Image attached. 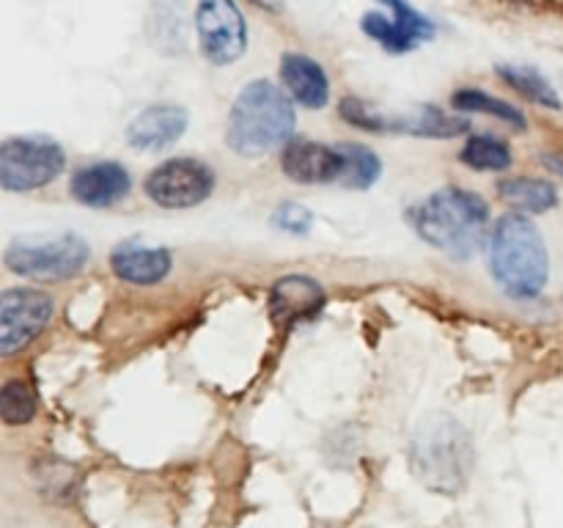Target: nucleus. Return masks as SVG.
<instances>
[{
	"label": "nucleus",
	"mask_w": 563,
	"mask_h": 528,
	"mask_svg": "<svg viewBox=\"0 0 563 528\" xmlns=\"http://www.w3.org/2000/svg\"><path fill=\"white\" fill-rule=\"evenodd\" d=\"M295 124L297 116L286 91L269 80H253L231 105L225 138L240 157H264L273 148L286 146Z\"/></svg>",
	"instance_id": "7ed1b4c3"
},
{
	"label": "nucleus",
	"mask_w": 563,
	"mask_h": 528,
	"mask_svg": "<svg viewBox=\"0 0 563 528\" xmlns=\"http://www.w3.org/2000/svg\"><path fill=\"white\" fill-rule=\"evenodd\" d=\"M66 168V152L47 135H16L0 143V187L31 193L58 179Z\"/></svg>",
	"instance_id": "423d86ee"
},
{
	"label": "nucleus",
	"mask_w": 563,
	"mask_h": 528,
	"mask_svg": "<svg viewBox=\"0 0 563 528\" xmlns=\"http://www.w3.org/2000/svg\"><path fill=\"white\" fill-rule=\"evenodd\" d=\"M280 168L297 185H328L344 176V154L328 143L291 141L280 152Z\"/></svg>",
	"instance_id": "9b49d317"
},
{
	"label": "nucleus",
	"mask_w": 563,
	"mask_h": 528,
	"mask_svg": "<svg viewBox=\"0 0 563 528\" xmlns=\"http://www.w3.org/2000/svg\"><path fill=\"white\" fill-rule=\"evenodd\" d=\"M91 248L77 234L20 237L5 248V267L31 280H69L86 270Z\"/></svg>",
	"instance_id": "39448f33"
},
{
	"label": "nucleus",
	"mask_w": 563,
	"mask_h": 528,
	"mask_svg": "<svg viewBox=\"0 0 563 528\" xmlns=\"http://www.w3.org/2000/svg\"><path fill=\"white\" fill-rule=\"evenodd\" d=\"M407 218L432 248L454 258H473L487 234L489 207L478 193L445 187L416 204Z\"/></svg>",
	"instance_id": "f257e3e1"
},
{
	"label": "nucleus",
	"mask_w": 563,
	"mask_h": 528,
	"mask_svg": "<svg viewBox=\"0 0 563 528\" xmlns=\"http://www.w3.org/2000/svg\"><path fill=\"white\" fill-rule=\"evenodd\" d=\"M280 80L297 105L308 110H322L330 102V80L322 64L302 53H286L280 58Z\"/></svg>",
	"instance_id": "dca6fc26"
},
{
	"label": "nucleus",
	"mask_w": 563,
	"mask_h": 528,
	"mask_svg": "<svg viewBox=\"0 0 563 528\" xmlns=\"http://www.w3.org/2000/svg\"><path fill=\"white\" fill-rule=\"evenodd\" d=\"M460 160L471 165L473 170H509L511 168V148L509 143L495 135H471L462 146Z\"/></svg>",
	"instance_id": "aec40b11"
},
{
	"label": "nucleus",
	"mask_w": 563,
	"mask_h": 528,
	"mask_svg": "<svg viewBox=\"0 0 563 528\" xmlns=\"http://www.w3.org/2000/svg\"><path fill=\"white\" fill-rule=\"evenodd\" d=\"M214 190V170L203 160L174 157L146 176V196L157 207L187 209L207 201Z\"/></svg>",
	"instance_id": "6e6552de"
},
{
	"label": "nucleus",
	"mask_w": 563,
	"mask_h": 528,
	"mask_svg": "<svg viewBox=\"0 0 563 528\" xmlns=\"http://www.w3.org/2000/svg\"><path fill=\"white\" fill-rule=\"evenodd\" d=\"M110 267L121 280L135 286H154L168 278L174 258L165 248L141 245V242H121L110 253Z\"/></svg>",
	"instance_id": "2eb2a0df"
},
{
	"label": "nucleus",
	"mask_w": 563,
	"mask_h": 528,
	"mask_svg": "<svg viewBox=\"0 0 563 528\" xmlns=\"http://www.w3.org/2000/svg\"><path fill=\"white\" fill-rule=\"evenodd\" d=\"M412 471L438 493H460L476 465L473 438L456 418L429 416L410 440Z\"/></svg>",
	"instance_id": "20e7f679"
},
{
	"label": "nucleus",
	"mask_w": 563,
	"mask_h": 528,
	"mask_svg": "<svg viewBox=\"0 0 563 528\" xmlns=\"http://www.w3.org/2000/svg\"><path fill=\"white\" fill-rule=\"evenodd\" d=\"M196 31L201 53L214 66H229L245 55L247 22L236 0H198Z\"/></svg>",
	"instance_id": "0eeeda50"
},
{
	"label": "nucleus",
	"mask_w": 563,
	"mask_h": 528,
	"mask_svg": "<svg viewBox=\"0 0 563 528\" xmlns=\"http://www.w3.org/2000/svg\"><path fill=\"white\" fill-rule=\"evenodd\" d=\"M379 3L388 6L390 16L363 14L361 28L383 50L396 55L410 53V50L421 47L423 42L434 36V22L423 16L418 9H412L407 0H379Z\"/></svg>",
	"instance_id": "9d476101"
},
{
	"label": "nucleus",
	"mask_w": 563,
	"mask_h": 528,
	"mask_svg": "<svg viewBox=\"0 0 563 528\" xmlns=\"http://www.w3.org/2000/svg\"><path fill=\"white\" fill-rule=\"evenodd\" d=\"M341 154H344V176L341 185L355 187V190H366L383 174V163L377 154L363 143H339Z\"/></svg>",
	"instance_id": "412c9836"
},
{
	"label": "nucleus",
	"mask_w": 563,
	"mask_h": 528,
	"mask_svg": "<svg viewBox=\"0 0 563 528\" xmlns=\"http://www.w3.org/2000/svg\"><path fill=\"white\" fill-rule=\"evenodd\" d=\"M498 193L509 201L517 212L542 215L559 207V187L550 179H533V176H515V179L498 182Z\"/></svg>",
	"instance_id": "f3484780"
},
{
	"label": "nucleus",
	"mask_w": 563,
	"mask_h": 528,
	"mask_svg": "<svg viewBox=\"0 0 563 528\" xmlns=\"http://www.w3.org/2000/svg\"><path fill=\"white\" fill-rule=\"evenodd\" d=\"M489 270L506 295L533 300L550 278V256L539 226L526 212H509L489 237Z\"/></svg>",
	"instance_id": "f03ea898"
},
{
	"label": "nucleus",
	"mask_w": 563,
	"mask_h": 528,
	"mask_svg": "<svg viewBox=\"0 0 563 528\" xmlns=\"http://www.w3.org/2000/svg\"><path fill=\"white\" fill-rule=\"evenodd\" d=\"M451 105H454V110H460V113H484V116H493V119L498 121H506V124L517 127V130H526L528 127V119L526 113H522L520 108H515V105L504 102V99L493 97V94L482 91V88H460V91L451 97Z\"/></svg>",
	"instance_id": "6ab92c4d"
},
{
	"label": "nucleus",
	"mask_w": 563,
	"mask_h": 528,
	"mask_svg": "<svg viewBox=\"0 0 563 528\" xmlns=\"http://www.w3.org/2000/svg\"><path fill=\"white\" fill-rule=\"evenodd\" d=\"M36 416V394L25 380H9L0 388V418L9 427H22L31 424Z\"/></svg>",
	"instance_id": "4be33fe9"
},
{
	"label": "nucleus",
	"mask_w": 563,
	"mask_h": 528,
	"mask_svg": "<svg viewBox=\"0 0 563 528\" xmlns=\"http://www.w3.org/2000/svg\"><path fill=\"white\" fill-rule=\"evenodd\" d=\"M542 165L550 170V174L561 176V179H563V152H544L542 154Z\"/></svg>",
	"instance_id": "b1692460"
},
{
	"label": "nucleus",
	"mask_w": 563,
	"mask_h": 528,
	"mask_svg": "<svg viewBox=\"0 0 563 528\" xmlns=\"http://www.w3.org/2000/svg\"><path fill=\"white\" fill-rule=\"evenodd\" d=\"M324 306V289L308 275H286L269 292V317L278 328H295L302 319L317 317Z\"/></svg>",
	"instance_id": "ddd939ff"
},
{
	"label": "nucleus",
	"mask_w": 563,
	"mask_h": 528,
	"mask_svg": "<svg viewBox=\"0 0 563 528\" xmlns=\"http://www.w3.org/2000/svg\"><path fill=\"white\" fill-rule=\"evenodd\" d=\"M53 297L38 289H5L0 295V352L16 355L42 336L53 319Z\"/></svg>",
	"instance_id": "1a4fd4ad"
},
{
	"label": "nucleus",
	"mask_w": 563,
	"mask_h": 528,
	"mask_svg": "<svg viewBox=\"0 0 563 528\" xmlns=\"http://www.w3.org/2000/svg\"><path fill=\"white\" fill-rule=\"evenodd\" d=\"M190 116L179 105H152L126 124V143L137 152H163L185 135Z\"/></svg>",
	"instance_id": "f8f14e48"
},
{
	"label": "nucleus",
	"mask_w": 563,
	"mask_h": 528,
	"mask_svg": "<svg viewBox=\"0 0 563 528\" xmlns=\"http://www.w3.org/2000/svg\"><path fill=\"white\" fill-rule=\"evenodd\" d=\"M69 190L71 198L82 207L104 209L124 201L126 193L132 190V176L126 174L124 165L102 160V163H91L77 170L69 182Z\"/></svg>",
	"instance_id": "4468645a"
},
{
	"label": "nucleus",
	"mask_w": 563,
	"mask_h": 528,
	"mask_svg": "<svg viewBox=\"0 0 563 528\" xmlns=\"http://www.w3.org/2000/svg\"><path fill=\"white\" fill-rule=\"evenodd\" d=\"M500 80L509 82L517 94H522L531 102L542 105V108L561 110L563 102L559 91L553 88V82L537 69V66H520V64H498Z\"/></svg>",
	"instance_id": "a211bd4d"
},
{
	"label": "nucleus",
	"mask_w": 563,
	"mask_h": 528,
	"mask_svg": "<svg viewBox=\"0 0 563 528\" xmlns=\"http://www.w3.org/2000/svg\"><path fill=\"white\" fill-rule=\"evenodd\" d=\"M313 223V215L308 212L302 204H280L273 215V226L275 229L286 231V234H308Z\"/></svg>",
	"instance_id": "5701e85b"
}]
</instances>
